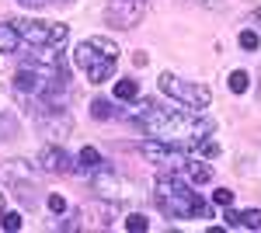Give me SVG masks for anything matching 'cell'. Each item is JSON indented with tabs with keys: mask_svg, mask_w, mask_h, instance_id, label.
Wrapping results in <instances>:
<instances>
[{
	"mask_svg": "<svg viewBox=\"0 0 261 233\" xmlns=\"http://www.w3.org/2000/svg\"><path fill=\"white\" fill-rule=\"evenodd\" d=\"M115 97H119V101H140V84L122 77L119 84H115Z\"/></svg>",
	"mask_w": 261,
	"mask_h": 233,
	"instance_id": "2e32d148",
	"label": "cell"
},
{
	"mask_svg": "<svg viewBox=\"0 0 261 233\" xmlns=\"http://www.w3.org/2000/svg\"><path fill=\"white\" fill-rule=\"evenodd\" d=\"M0 230H21V216L18 213H0Z\"/></svg>",
	"mask_w": 261,
	"mask_h": 233,
	"instance_id": "603a6c76",
	"label": "cell"
},
{
	"mask_svg": "<svg viewBox=\"0 0 261 233\" xmlns=\"http://www.w3.org/2000/svg\"><path fill=\"white\" fill-rule=\"evenodd\" d=\"M185 171H188V177H192V185H209V181H213V167H209V164H202V157L188 160V164H185Z\"/></svg>",
	"mask_w": 261,
	"mask_h": 233,
	"instance_id": "4fadbf2b",
	"label": "cell"
},
{
	"mask_svg": "<svg viewBox=\"0 0 261 233\" xmlns=\"http://www.w3.org/2000/svg\"><path fill=\"white\" fill-rule=\"evenodd\" d=\"M143 4L146 0H108L105 18H108V24H115V28H136L140 18H143Z\"/></svg>",
	"mask_w": 261,
	"mask_h": 233,
	"instance_id": "ba28073f",
	"label": "cell"
},
{
	"mask_svg": "<svg viewBox=\"0 0 261 233\" xmlns=\"http://www.w3.org/2000/svg\"><path fill=\"white\" fill-rule=\"evenodd\" d=\"M153 198H157V205H161L171 219H213L209 202H205L199 192H192V185L178 174H161L157 177Z\"/></svg>",
	"mask_w": 261,
	"mask_h": 233,
	"instance_id": "7a4b0ae2",
	"label": "cell"
},
{
	"mask_svg": "<svg viewBox=\"0 0 261 233\" xmlns=\"http://www.w3.org/2000/svg\"><path fill=\"white\" fill-rule=\"evenodd\" d=\"M73 59L87 70V80L91 84H105V80L115 77V63H119V45L105 35H94V39H84L77 45Z\"/></svg>",
	"mask_w": 261,
	"mask_h": 233,
	"instance_id": "3957f363",
	"label": "cell"
},
{
	"mask_svg": "<svg viewBox=\"0 0 261 233\" xmlns=\"http://www.w3.org/2000/svg\"><path fill=\"white\" fill-rule=\"evenodd\" d=\"M254 21H258V24H261V7H258V11H254Z\"/></svg>",
	"mask_w": 261,
	"mask_h": 233,
	"instance_id": "4316f807",
	"label": "cell"
},
{
	"mask_svg": "<svg viewBox=\"0 0 261 233\" xmlns=\"http://www.w3.org/2000/svg\"><path fill=\"white\" fill-rule=\"evenodd\" d=\"M91 115L101 118V122H108V118H119L122 112H115V105H112L108 97H94V101H91Z\"/></svg>",
	"mask_w": 261,
	"mask_h": 233,
	"instance_id": "5bb4252c",
	"label": "cell"
},
{
	"mask_svg": "<svg viewBox=\"0 0 261 233\" xmlns=\"http://www.w3.org/2000/svg\"><path fill=\"white\" fill-rule=\"evenodd\" d=\"M0 213H4V192H0Z\"/></svg>",
	"mask_w": 261,
	"mask_h": 233,
	"instance_id": "83f0119b",
	"label": "cell"
},
{
	"mask_svg": "<svg viewBox=\"0 0 261 233\" xmlns=\"http://www.w3.org/2000/svg\"><path fill=\"white\" fill-rule=\"evenodd\" d=\"M129 122L150 133V136H161L167 143H195L202 136H213V122L205 115H199L195 108H167V105H157V101H136Z\"/></svg>",
	"mask_w": 261,
	"mask_h": 233,
	"instance_id": "6da1fadb",
	"label": "cell"
},
{
	"mask_svg": "<svg viewBox=\"0 0 261 233\" xmlns=\"http://www.w3.org/2000/svg\"><path fill=\"white\" fill-rule=\"evenodd\" d=\"M237 42H241V49H247V53H254V49L261 45L258 32H251V28H244V32H241V39H237Z\"/></svg>",
	"mask_w": 261,
	"mask_h": 233,
	"instance_id": "7402d4cb",
	"label": "cell"
},
{
	"mask_svg": "<svg viewBox=\"0 0 261 233\" xmlns=\"http://www.w3.org/2000/svg\"><path fill=\"white\" fill-rule=\"evenodd\" d=\"M125 230H133V233H146V230H150V219H146L143 213L125 216Z\"/></svg>",
	"mask_w": 261,
	"mask_h": 233,
	"instance_id": "d6986e66",
	"label": "cell"
},
{
	"mask_svg": "<svg viewBox=\"0 0 261 233\" xmlns=\"http://www.w3.org/2000/svg\"><path fill=\"white\" fill-rule=\"evenodd\" d=\"M45 209H49L53 216H63V213H66V198H63L60 192H53L49 198H45Z\"/></svg>",
	"mask_w": 261,
	"mask_h": 233,
	"instance_id": "44dd1931",
	"label": "cell"
},
{
	"mask_svg": "<svg viewBox=\"0 0 261 233\" xmlns=\"http://www.w3.org/2000/svg\"><path fill=\"white\" fill-rule=\"evenodd\" d=\"M18 4H24V7H45L49 0H18Z\"/></svg>",
	"mask_w": 261,
	"mask_h": 233,
	"instance_id": "484cf974",
	"label": "cell"
},
{
	"mask_svg": "<svg viewBox=\"0 0 261 233\" xmlns=\"http://www.w3.org/2000/svg\"><path fill=\"white\" fill-rule=\"evenodd\" d=\"M140 153L150 157L153 164H164V167H178V171H185V164H188V157L178 150V143H167V139H146V143H140Z\"/></svg>",
	"mask_w": 261,
	"mask_h": 233,
	"instance_id": "52a82bcc",
	"label": "cell"
},
{
	"mask_svg": "<svg viewBox=\"0 0 261 233\" xmlns=\"http://www.w3.org/2000/svg\"><path fill=\"white\" fill-rule=\"evenodd\" d=\"M4 174H7L14 195H18L24 205L39 209V195H35V181H32V174H28V160H11V164L4 167Z\"/></svg>",
	"mask_w": 261,
	"mask_h": 233,
	"instance_id": "8992f818",
	"label": "cell"
},
{
	"mask_svg": "<svg viewBox=\"0 0 261 233\" xmlns=\"http://www.w3.org/2000/svg\"><path fill=\"white\" fill-rule=\"evenodd\" d=\"M241 230H261V209L241 213Z\"/></svg>",
	"mask_w": 261,
	"mask_h": 233,
	"instance_id": "ffe728a7",
	"label": "cell"
},
{
	"mask_svg": "<svg viewBox=\"0 0 261 233\" xmlns=\"http://www.w3.org/2000/svg\"><path fill=\"white\" fill-rule=\"evenodd\" d=\"M14 28H18V35L28 45H63L66 42V24H56V21H32V18H18V21H11Z\"/></svg>",
	"mask_w": 261,
	"mask_h": 233,
	"instance_id": "5b68a950",
	"label": "cell"
},
{
	"mask_svg": "<svg viewBox=\"0 0 261 233\" xmlns=\"http://www.w3.org/2000/svg\"><path fill=\"white\" fill-rule=\"evenodd\" d=\"M161 91L167 97H174L181 105H188V108H209V101H213V91L205 87V84H192V80H181L174 73H161Z\"/></svg>",
	"mask_w": 261,
	"mask_h": 233,
	"instance_id": "277c9868",
	"label": "cell"
},
{
	"mask_svg": "<svg viewBox=\"0 0 261 233\" xmlns=\"http://www.w3.org/2000/svg\"><path fill=\"white\" fill-rule=\"evenodd\" d=\"M39 164L49 174H77V160L66 153L60 143H45L39 150Z\"/></svg>",
	"mask_w": 261,
	"mask_h": 233,
	"instance_id": "9c48e42d",
	"label": "cell"
},
{
	"mask_svg": "<svg viewBox=\"0 0 261 233\" xmlns=\"http://www.w3.org/2000/svg\"><path fill=\"white\" fill-rule=\"evenodd\" d=\"M213 202H216V205H233V192H230V188H216V192H213Z\"/></svg>",
	"mask_w": 261,
	"mask_h": 233,
	"instance_id": "cb8c5ba5",
	"label": "cell"
},
{
	"mask_svg": "<svg viewBox=\"0 0 261 233\" xmlns=\"http://www.w3.org/2000/svg\"><path fill=\"white\" fill-rule=\"evenodd\" d=\"M192 153L202 157V160H213V157H220V143L216 139H209V136H202L192 143Z\"/></svg>",
	"mask_w": 261,
	"mask_h": 233,
	"instance_id": "9a60e30c",
	"label": "cell"
},
{
	"mask_svg": "<svg viewBox=\"0 0 261 233\" xmlns=\"http://www.w3.org/2000/svg\"><path fill=\"white\" fill-rule=\"evenodd\" d=\"M247 84H251V77H247L244 70H233V73L226 77V87H230V94H244V91H247Z\"/></svg>",
	"mask_w": 261,
	"mask_h": 233,
	"instance_id": "e0dca14e",
	"label": "cell"
},
{
	"mask_svg": "<svg viewBox=\"0 0 261 233\" xmlns=\"http://www.w3.org/2000/svg\"><path fill=\"white\" fill-rule=\"evenodd\" d=\"M21 42L24 39L18 35V28H14L11 21H4V24H0V53H18Z\"/></svg>",
	"mask_w": 261,
	"mask_h": 233,
	"instance_id": "7c38bea8",
	"label": "cell"
},
{
	"mask_svg": "<svg viewBox=\"0 0 261 233\" xmlns=\"http://www.w3.org/2000/svg\"><path fill=\"white\" fill-rule=\"evenodd\" d=\"M105 167H108V164H105V157H101L94 146H84L81 150V157H77V171H81V174L94 177L98 171H105Z\"/></svg>",
	"mask_w": 261,
	"mask_h": 233,
	"instance_id": "8fae6325",
	"label": "cell"
},
{
	"mask_svg": "<svg viewBox=\"0 0 261 233\" xmlns=\"http://www.w3.org/2000/svg\"><path fill=\"white\" fill-rule=\"evenodd\" d=\"M223 219H226L230 230H241V213H233V205H226V216H223Z\"/></svg>",
	"mask_w": 261,
	"mask_h": 233,
	"instance_id": "d4e9b609",
	"label": "cell"
},
{
	"mask_svg": "<svg viewBox=\"0 0 261 233\" xmlns=\"http://www.w3.org/2000/svg\"><path fill=\"white\" fill-rule=\"evenodd\" d=\"M14 133H18V118L11 115V112H4V115H0V143L11 139Z\"/></svg>",
	"mask_w": 261,
	"mask_h": 233,
	"instance_id": "ac0fdd59",
	"label": "cell"
},
{
	"mask_svg": "<svg viewBox=\"0 0 261 233\" xmlns=\"http://www.w3.org/2000/svg\"><path fill=\"white\" fill-rule=\"evenodd\" d=\"M91 181H94V192H98L101 198H125V185H119V181H115V174H112L108 167H105V171H98Z\"/></svg>",
	"mask_w": 261,
	"mask_h": 233,
	"instance_id": "30bf717a",
	"label": "cell"
}]
</instances>
